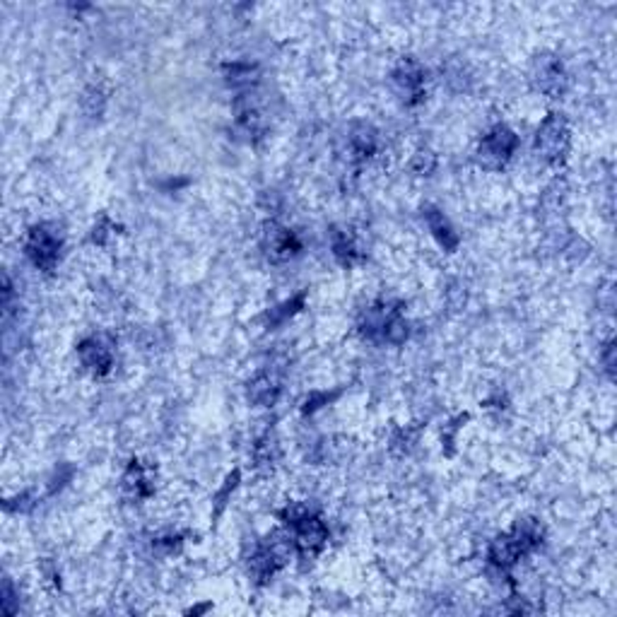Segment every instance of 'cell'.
Wrapping results in <instances>:
<instances>
[{
    "mask_svg": "<svg viewBox=\"0 0 617 617\" xmlns=\"http://www.w3.org/2000/svg\"><path fill=\"white\" fill-rule=\"evenodd\" d=\"M280 521L292 533V545L302 560H316L329 545V526L326 521L309 507L295 502L280 511Z\"/></svg>",
    "mask_w": 617,
    "mask_h": 617,
    "instance_id": "1",
    "label": "cell"
},
{
    "mask_svg": "<svg viewBox=\"0 0 617 617\" xmlns=\"http://www.w3.org/2000/svg\"><path fill=\"white\" fill-rule=\"evenodd\" d=\"M543 526L535 519L519 521L511 531L497 535L492 543H490L487 560H490L492 567L499 569V572H509V569L516 567L526 555H531V552L538 550V548L543 545Z\"/></svg>",
    "mask_w": 617,
    "mask_h": 617,
    "instance_id": "2",
    "label": "cell"
},
{
    "mask_svg": "<svg viewBox=\"0 0 617 617\" xmlns=\"http://www.w3.org/2000/svg\"><path fill=\"white\" fill-rule=\"evenodd\" d=\"M360 330L364 337H369L374 343H388V345H403L410 336L403 304L394 299H381L367 306L360 319Z\"/></svg>",
    "mask_w": 617,
    "mask_h": 617,
    "instance_id": "3",
    "label": "cell"
},
{
    "mask_svg": "<svg viewBox=\"0 0 617 617\" xmlns=\"http://www.w3.org/2000/svg\"><path fill=\"white\" fill-rule=\"evenodd\" d=\"M292 538L282 533L265 535L264 540H258L248 557V574L254 576V581L258 586H265L272 576L278 574L289 560L292 552Z\"/></svg>",
    "mask_w": 617,
    "mask_h": 617,
    "instance_id": "4",
    "label": "cell"
},
{
    "mask_svg": "<svg viewBox=\"0 0 617 617\" xmlns=\"http://www.w3.org/2000/svg\"><path fill=\"white\" fill-rule=\"evenodd\" d=\"M25 254L32 261L34 268L44 272H53L56 265L61 264V254H63V237L53 224H34L27 231L25 239Z\"/></svg>",
    "mask_w": 617,
    "mask_h": 617,
    "instance_id": "5",
    "label": "cell"
},
{
    "mask_svg": "<svg viewBox=\"0 0 617 617\" xmlns=\"http://www.w3.org/2000/svg\"><path fill=\"white\" fill-rule=\"evenodd\" d=\"M516 148H519V135L507 124H497L483 135V141L477 145V165L490 172H499L509 165Z\"/></svg>",
    "mask_w": 617,
    "mask_h": 617,
    "instance_id": "6",
    "label": "cell"
},
{
    "mask_svg": "<svg viewBox=\"0 0 617 617\" xmlns=\"http://www.w3.org/2000/svg\"><path fill=\"white\" fill-rule=\"evenodd\" d=\"M572 135L567 118L562 114H550L535 133V152L548 165H562L567 159Z\"/></svg>",
    "mask_w": 617,
    "mask_h": 617,
    "instance_id": "7",
    "label": "cell"
},
{
    "mask_svg": "<svg viewBox=\"0 0 617 617\" xmlns=\"http://www.w3.org/2000/svg\"><path fill=\"white\" fill-rule=\"evenodd\" d=\"M391 83L405 107L412 109L425 101V68L420 66V61L401 58V63L394 68Z\"/></svg>",
    "mask_w": 617,
    "mask_h": 617,
    "instance_id": "8",
    "label": "cell"
},
{
    "mask_svg": "<svg viewBox=\"0 0 617 617\" xmlns=\"http://www.w3.org/2000/svg\"><path fill=\"white\" fill-rule=\"evenodd\" d=\"M533 85L550 99H560L567 92V73L562 61L555 53H543L533 63Z\"/></svg>",
    "mask_w": 617,
    "mask_h": 617,
    "instance_id": "9",
    "label": "cell"
},
{
    "mask_svg": "<svg viewBox=\"0 0 617 617\" xmlns=\"http://www.w3.org/2000/svg\"><path fill=\"white\" fill-rule=\"evenodd\" d=\"M261 244H264L268 261H272V264H285V261L295 258L302 251V241H299L295 231L275 223L265 224Z\"/></svg>",
    "mask_w": 617,
    "mask_h": 617,
    "instance_id": "10",
    "label": "cell"
},
{
    "mask_svg": "<svg viewBox=\"0 0 617 617\" xmlns=\"http://www.w3.org/2000/svg\"><path fill=\"white\" fill-rule=\"evenodd\" d=\"M77 357L92 377H107L114 367V350L107 337L90 336L80 340L77 345Z\"/></svg>",
    "mask_w": 617,
    "mask_h": 617,
    "instance_id": "11",
    "label": "cell"
},
{
    "mask_svg": "<svg viewBox=\"0 0 617 617\" xmlns=\"http://www.w3.org/2000/svg\"><path fill=\"white\" fill-rule=\"evenodd\" d=\"M121 490L131 499V502H145L155 494V475L148 466H142V461L133 459L126 468L124 477H121Z\"/></svg>",
    "mask_w": 617,
    "mask_h": 617,
    "instance_id": "12",
    "label": "cell"
},
{
    "mask_svg": "<svg viewBox=\"0 0 617 617\" xmlns=\"http://www.w3.org/2000/svg\"><path fill=\"white\" fill-rule=\"evenodd\" d=\"M282 394V381L275 371H258L254 379L248 381L247 395L248 401L258 408H272Z\"/></svg>",
    "mask_w": 617,
    "mask_h": 617,
    "instance_id": "13",
    "label": "cell"
},
{
    "mask_svg": "<svg viewBox=\"0 0 617 617\" xmlns=\"http://www.w3.org/2000/svg\"><path fill=\"white\" fill-rule=\"evenodd\" d=\"M422 215H425V223H427L432 237L436 239V244L444 248L446 254H453L459 248V244H461V237H459V231L453 230L449 217L434 206L422 207Z\"/></svg>",
    "mask_w": 617,
    "mask_h": 617,
    "instance_id": "14",
    "label": "cell"
},
{
    "mask_svg": "<svg viewBox=\"0 0 617 617\" xmlns=\"http://www.w3.org/2000/svg\"><path fill=\"white\" fill-rule=\"evenodd\" d=\"M234 126H237V131L241 133V135H247V141H258V138H264L265 131H268V121H265V116L244 97L237 101Z\"/></svg>",
    "mask_w": 617,
    "mask_h": 617,
    "instance_id": "15",
    "label": "cell"
},
{
    "mask_svg": "<svg viewBox=\"0 0 617 617\" xmlns=\"http://www.w3.org/2000/svg\"><path fill=\"white\" fill-rule=\"evenodd\" d=\"M330 248H333V256H336V261L343 265V268H353V265L362 264L364 261V254L360 251V247H357L353 231L333 227V230H330Z\"/></svg>",
    "mask_w": 617,
    "mask_h": 617,
    "instance_id": "16",
    "label": "cell"
},
{
    "mask_svg": "<svg viewBox=\"0 0 617 617\" xmlns=\"http://www.w3.org/2000/svg\"><path fill=\"white\" fill-rule=\"evenodd\" d=\"M347 145H350V152L357 162H364L369 159L377 150H379V135L377 131L367 124H354L350 128V135H347Z\"/></svg>",
    "mask_w": 617,
    "mask_h": 617,
    "instance_id": "17",
    "label": "cell"
},
{
    "mask_svg": "<svg viewBox=\"0 0 617 617\" xmlns=\"http://www.w3.org/2000/svg\"><path fill=\"white\" fill-rule=\"evenodd\" d=\"M306 304V289H302L299 295L289 296V299H285V302H280V304H275L272 309H268V313H265V323H268V329H278V326H282V323H288L292 316H296V313L302 312Z\"/></svg>",
    "mask_w": 617,
    "mask_h": 617,
    "instance_id": "18",
    "label": "cell"
},
{
    "mask_svg": "<svg viewBox=\"0 0 617 617\" xmlns=\"http://www.w3.org/2000/svg\"><path fill=\"white\" fill-rule=\"evenodd\" d=\"M224 77H227V85L234 90H248L258 80V68L251 66V63H227Z\"/></svg>",
    "mask_w": 617,
    "mask_h": 617,
    "instance_id": "19",
    "label": "cell"
},
{
    "mask_svg": "<svg viewBox=\"0 0 617 617\" xmlns=\"http://www.w3.org/2000/svg\"><path fill=\"white\" fill-rule=\"evenodd\" d=\"M278 459H280L278 439H275V436H272V434L261 436V439H258V442H256V446H254L256 468L272 470V468H275V463H278Z\"/></svg>",
    "mask_w": 617,
    "mask_h": 617,
    "instance_id": "20",
    "label": "cell"
},
{
    "mask_svg": "<svg viewBox=\"0 0 617 617\" xmlns=\"http://www.w3.org/2000/svg\"><path fill=\"white\" fill-rule=\"evenodd\" d=\"M239 477H241V473L239 470H234L231 475H227V480H224V485L217 490V494H215V511H213V516L215 519H220V514L224 511V507H227V499L231 497V492L237 490V485H239Z\"/></svg>",
    "mask_w": 617,
    "mask_h": 617,
    "instance_id": "21",
    "label": "cell"
},
{
    "mask_svg": "<svg viewBox=\"0 0 617 617\" xmlns=\"http://www.w3.org/2000/svg\"><path fill=\"white\" fill-rule=\"evenodd\" d=\"M104 107H107V94L99 90V87H90V90L85 92V97H83L85 114L92 116V118H99V116L104 114Z\"/></svg>",
    "mask_w": 617,
    "mask_h": 617,
    "instance_id": "22",
    "label": "cell"
},
{
    "mask_svg": "<svg viewBox=\"0 0 617 617\" xmlns=\"http://www.w3.org/2000/svg\"><path fill=\"white\" fill-rule=\"evenodd\" d=\"M337 395H340V391H333V394H329V391H313V394L306 395L304 405H302V412H304V415H312V412H316L319 408H323V405H329L330 401H336Z\"/></svg>",
    "mask_w": 617,
    "mask_h": 617,
    "instance_id": "23",
    "label": "cell"
},
{
    "mask_svg": "<svg viewBox=\"0 0 617 617\" xmlns=\"http://www.w3.org/2000/svg\"><path fill=\"white\" fill-rule=\"evenodd\" d=\"M116 230H118V227L109 220L107 215H101V217H99V223L94 224V230H92V241L99 244V247H104V244L109 241V237H111Z\"/></svg>",
    "mask_w": 617,
    "mask_h": 617,
    "instance_id": "24",
    "label": "cell"
},
{
    "mask_svg": "<svg viewBox=\"0 0 617 617\" xmlns=\"http://www.w3.org/2000/svg\"><path fill=\"white\" fill-rule=\"evenodd\" d=\"M436 159L432 152H418L412 159V172H418L420 176H429V172H434Z\"/></svg>",
    "mask_w": 617,
    "mask_h": 617,
    "instance_id": "25",
    "label": "cell"
},
{
    "mask_svg": "<svg viewBox=\"0 0 617 617\" xmlns=\"http://www.w3.org/2000/svg\"><path fill=\"white\" fill-rule=\"evenodd\" d=\"M183 535H165V538H155V550H159L162 555H172L182 548Z\"/></svg>",
    "mask_w": 617,
    "mask_h": 617,
    "instance_id": "26",
    "label": "cell"
},
{
    "mask_svg": "<svg viewBox=\"0 0 617 617\" xmlns=\"http://www.w3.org/2000/svg\"><path fill=\"white\" fill-rule=\"evenodd\" d=\"M3 596H5V598H3V610H5L8 615H15V589H12V581H10V579H5V584H3Z\"/></svg>",
    "mask_w": 617,
    "mask_h": 617,
    "instance_id": "27",
    "label": "cell"
},
{
    "mask_svg": "<svg viewBox=\"0 0 617 617\" xmlns=\"http://www.w3.org/2000/svg\"><path fill=\"white\" fill-rule=\"evenodd\" d=\"M613 353H615V343L610 340L608 345H605V353H603V362H605V369H608L610 379H613V374H615V360H613Z\"/></svg>",
    "mask_w": 617,
    "mask_h": 617,
    "instance_id": "28",
    "label": "cell"
}]
</instances>
